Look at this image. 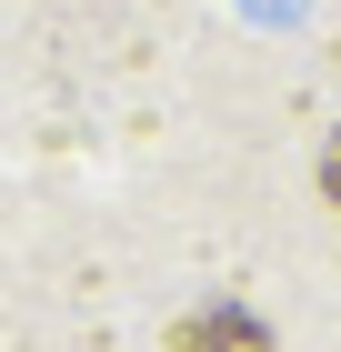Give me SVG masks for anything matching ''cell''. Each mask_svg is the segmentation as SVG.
Returning a JSON list of instances; mask_svg holds the SVG:
<instances>
[{
	"instance_id": "6da1fadb",
	"label": "cell",
	"mask_w": 341,
	"mask_h": 352,
	"mask_svg": "<svg viewBox=\"0 0 341 352\" xmlns=\"http://www.w3.org/2000/svg\"><path fill=\"white\" fill-rule=\"evenodd\" d=\"M171 342L181 352H271V332H261V312H241V302H201Z\"/></svg>"
},
{
	"instance_id": "7a4b0ae2",
	"label": "cell",
	"mask_w": 341,
	"mask_h": 352,
	"mask_svg": "<svg viewBox=\"0 0 341 352\" xmlns=\"http://www.w3.org/2000/svg\"><path fill=\"white\" fill-rule=\"evenodd\" d=\"M321 201H331V212H341V131L321 141Z\"/></svg>"
}]
</instances>
